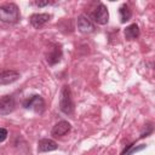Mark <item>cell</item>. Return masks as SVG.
<instances>
[{
	"mask_svg": "<svg viewBox=\"0 0 155 155\" xmlns=\"http://www.w3.org/2000/svg\"><path fill=\"white\" fill-rule=\"evenodd\" d=\"M19 19L18 6L13 2H7L0 6V21L7 24H15Z\"/></svg>",
	"mask_w": 155,
	"mask_h": 155,
	"instance_id": "1",
	"label": "cell"
},
{
	"mask_svg": "<svg viewBox=\"0 0 155 155\" xmlns=\"http://www.w3.org/2000/svg\"><path fill=\"white\" fill-rule=\"evenodd\" d=\"M59 109L62 113L67 115H71L74 113V102L71 97V91L68 85H64L61 90L59 94Z\"/></svg>",
	"mask_w": 155,
	"mask_h": 155,
	"instance_id": "2",
	"label": "cell"
},
{
	"mask_svg": "<svg viewBox=\"0 0 155 155\" xmlns=\"http://www.w3.org/2000/svg\"><path fill=\"white\" fill-rule=\"evenodd\" d=\"M22 104H23V108L29 109V110H34L35 113H39V114H41L45 110V101L39 94L30 96L29 98L23 101Z\"/></svg>",
	"mask_w": 155,
	"mask_h": 155,
	"instance_id": "3",
	"label": "cell"
},
{
	"mask_svg": "<svg viewBox=\"0 0 155 155\" xmlns=\"http://www.w3.org/2000/svg\"><path fill=\"white\" fill-rule=\"evenodd\" d=\"M16 107L15 98L10 94H5L0 97V115H7L13 111Z\"/></svg>",
	"mask_w": 155,
	"mask_h": 155,
	"instance_id": "4",
	"label": "cell"
},
{
	"mask_svg": "<svg viewBox=\"0 0 155 155\" xmlns=\"http://www.w3.org/2000/svg\"><path fill=\"white\" fill-rule=\"evenodd\" d=\"M93 19L98 24H102V25L108 23V21H109V12H108V8L103 4H99L97 6V8L94 10V12H93Z\"/></svg>",
	"mask_w": 155,
	"mask_h": 155,
	"instance_id": "5",
	"label": "cell"
},
{
	"mask_svg": "<svg viewBox=\"0 0 155 155\" xmlns=\"http://www.w3.org/2000/svg\"><path fill=\"white\" fill-rule=\"evenodd\" d=\"M76 24H78V29L84 33V34H88V33H92L94 30V25L93 23L91 22V19L84 15H80L76 19Z\"/></svg>",
	"mask_w": 155,
	"mask_h": 155,
	"instance_id": "6",
	"label": "cell"
},
{
	"mask_svg": "<svg viewBox=\"0 0 155 155\" xmlns=\"http://www.w3.org/2000/svg\"><path fill=\"white\" fill-rule=\"evenodd\" d=\"M19 78V73L16 70H4L0 73V85H10L17 81Z\"/></svg>",
	"mask_w": 155,
	"mask_h": 155,
	"instance_id": "7",
	"label": "cell"
},
{
	"mask_svg": "<svg viewBox=\"0 0 155 155\" xmlns=\"http://www.w3.org/2000/svg\"><path fill=\"white\" fill-rule=\"evenodd\" d=\"M50 18H51V16L47 13H34L30 16V24L35 29H39V28L44 27L50 21Z\"/></svg>",
	"mask_w": 155,
	"mask_h": 155,
	"instance_id": "8",
	"label": "cell"
},
{
	"mask_svg": "<svg viewBox=\"0 0 155 155\" xmlns=\"http://www.w3.org/2000/svg\"><path fill=\"white\" fill-rule=\"evenodd\" d=\"M70 128H71L70 124H69L68 121L62 120V121L57 122V124L53 126V128H52V131H51V134H52L53 137H62V136L67 134V133L70 131Z\"/></svg>",
	"mask_w": 155,
	"mask_h": 155,
	"instance_id": "9",
	"label": "cell"
},
{
	"mask_svg": "<svg viewBox=\"0 0 155 155\" xmlns=\"http://www.w3.org/2000/svg\"><path fill=\"white\" fill-rule=\"evenodd\" d=\"M58 148V144L50 138H42L38 142V151L39 153H46V151H52Z\"/></svg>",
	"mask_w": 155,
	"mask_h": 155,
	"instance_id": "10",
	"label": "cell"
},
{
	"mask_svg": "<svg viewBox=\"0 0 155 155\" xmlns=\"http://www.w3.org/2000/svg\"><path fill=\"white\" fill-rule=\"evenodd\" d=\"M46 57H47L46 59H47V62H48L50 65H54L56 63H58V62L61 61V58H62V50H61V46L53 45V47L48 51V53H47Z\"/></svg>",
	"mask_w": 155,
	"mask_h": 155,
	"instance_id": "11",
	"label": "cell"
},
{
	"mask_svg": "<svg viewBox=\"0 0 155 155\" xmlns=\"http://www.w3.org/2000/svg\"><path fill=\"white\" fill-rule=\"evenodd\" d=\"M138 36H139V27L136 23L130 24L128 27H126V29H125L126 40H136Z\"/></svg>",
	"mask_w": 155,
	"mask_h": 155,
	"instance_id": "12",
	"label": "cell"
},
{
	"mask_svg": "<svg viewBox=\"0 0 155 155\" xmlns=\"http://www.w3.org/2000/svg\"><path fill=\"white\" fill-rule=\"evenodd\" d=\"M119 15H120L121 22L125 23V22L130 21V18L132 16V11H131V8H130V6L127 4H122L120 6V8H119Z\"/></svg>",
	"mask_w": 155,
	"mask_h": 155,
	"instance_id": "13",
	"label": "cell"
},
{
	"mask_svg": "<svg viewBox=\"0 0 155 155\" xmlns=\"http://www.w3.org/2000/svg\"><path fill=\"white\" fill-rule=\"evenodd\" d=\"M7 136H8L7 130H6V128H4V127H0V143H1V142H4V140L7 138Z\"/></svg>",
	"mask_w": 155,
	"mask_h": 155,
	"instance_id": "14",
	"label": "cell"
},
{
	"mask_svg": "<svg viewBox=\"0 0 155 155\" xmlns=\"http://www.w3.org/2000/svg\"><path fill=\"white\" fill-rule=\"evenodd\" d=\"M52 4V1H48V0H45V1H35V5L39 6V7H42V6H47Z\"/></svg>",
	"mask_w": 155,
	"mask_h": 155,
	"instance_id": "15",
	"label": "cell"
}]
</instances>
